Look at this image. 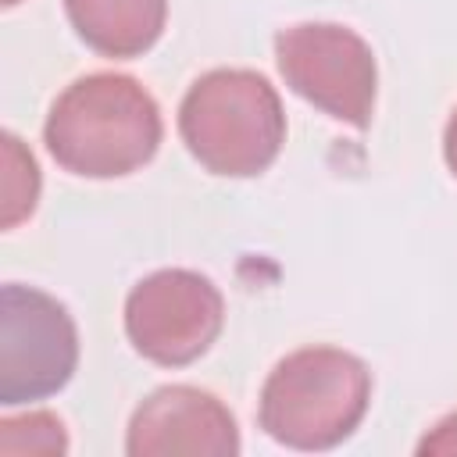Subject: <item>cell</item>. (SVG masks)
<instances>
[{
	"label": "cell",
	"instance_id": "cell-1",
	"mask_svg": "<svg viewBox=\"0 0 457 457\" xmlns=\"http://www.w3.org/2000/svg\"><path fill=\"white\" fill-rule=\"evenodd\" d=\"M54 161L82 179H118L143 168L161 146V111L129 75L96 71L75 79L43 125Z\"/></svg>",
	"mask_w": 457,
	"mask_h": 457
},
{
	"label": "cell",
	"instance_id": "cell-2",
	"mask_svg": "<svg viewBox=\"0 0 457 457\" xmlns=\"http://www.w3.org/2000/svg\"><path fill=\"white\" fill-rule=\"evenodd\" d=\"M186 150L214 175H261L286 143V114L275 86L250 68L200 75L179 107Z\"/></svg>",
	"mask_w": 457,
	"mask_h": 457
},
{
	"label": "cell",
	"instance_id": "cell-3",
	"mask_svg": "<svg viewBox=\"0 0 457 457\" xmlns=\"http://www.w3.org/2000/svg\"><path fill=\"white\" fill-rule=\"evenodd\" d=\"M371 400V371L339 346H303L264 378L261 428L293 450H328L353 436Z\"/></svg>",
	"mask_w": 457,
	"mask_h": 457
},
{
	"label": "cell",
	"instance_id": "cell-4",
	"mask_svg": "<svg viewBox=\"0 0 457 457\" xmlns=\"http://www.w3.org/2000/svg\"><path fill=\"white\" fill-rule=\"evenodd\" d=\"M275 64L293 93L336 121L364 129L375 111V54L346 25L303 21L275 36Z\"/></svg>",
	"mask_w": 457,
	"mask_h": 457
},
{
	"label": "cell",
	"instance_id": "cell-5",
	"mask_svg": "<svg viewBox=\"0 0 457 457\" xmlns=\"http://www.w3.org/2000/svg\"><path fill=\"white\" fill-rule=\"evenodd\" d=\"M79 364V332L64 303L7 282L0 293V403H32L68 386Z\"/></svg>",
	"mask_w": 457,
	"mask_h": 457
},
{
	"label": "cell",
	"instance_id": "cell-6",
	"mask_svg": "<svg viewBox=\"0 0 457 457\" xmlns=\"http://www.w3.org/2000/svg\"><path fill=\"white\" fill-rule=\"evenodd\" d=\"M225 321L218 286L186 268H164L132 286L125 300V332L132 346L164 368H182L211 350Z\"/></svg>",
	"mask_w": 457,
	"mask_h": 457
},
{
	"label": "cell",
	"instance_id": "cell-7",
	"mask_svg": "<svg viewBox=\"0 0 457 457\" xmlns=\"http://www.w3.org/2000/svg\"><path fill=\"white\" fill-rule=\"evenodd\" d=\"M129 457H236L239 428L232 411L204 389L164 386L150 393L125 436Z\"/></svg>",
	"mask_w": 457,
	"mask_h": 457
},
{
	"label": "cell",
	"instance_id": "cell-8",
	"mask_svg": "<svg viewBox=\"0 0 457 457\" xmlns=\"http://www.w3.org/2000/svg\"><path fill=\"white\" fill-rule=\"evenodd\" d=\"M79 39L104 57H139L168 21V0H64Z\"/></svg>",
	"mask_w": 457,
	"mask_h": 457
},
{
	"label": "cell",
	"instance_id": "cell-9",
	"mask_svg": "<svg viewBox=\"0 0 457 457\" xmlns=\"http://www.w3.org/2000/svg\"><path fill=\"white\" fill-rule=\"evenodd\" d=\"M4 146V175H0V225L14 228L18 221H25L36 211L39 200V168L32 161V154L25 150V143L14 132L0 136Z\"/></svg>",
	"mask_w": 457,
	"mask_h": 457
},
{
	"label": "cell",
	"instance_id": "cell-10",
	"mask_svg": "<svg viewBox=\"0 0 457 457\" xmlns=\"http://www.w3.org/2000/svg\"><path fill=\"white\" fill-rule=\"evenodd\" d=\"M64 450H68L64 425L50 411H29L21 418L0 421V453L21 457V453H64Z\"/></svg>",
	"mask_w": 457,
	"mask_h": 457
},
{
	"label": "cell",
	"instance_id": "cell-11",
	"mask_svg": "<svg viewBox=\"0 0 457 457\" xmlns=\"http://www.w3.org/2000/svg\"><path fill=\"white\" fill-rule=\"evenodd\" d=\"M418 453H457V414H450L446 421H439L436 432L421 439Z\"/></svg>",
	"mask_w": 457,
	"mask_h": 457
},
{
	"label": "cell",
	"instance_id": "cell-12",
	"mask_svg": "<svg viewBox=\"0 0 457 457\" xmlns=\"http://www.w3.org/2000/svg\"><path fill=\"white\" fill-rule=\"evenodd\" d=\"M443 154H446L450 171L457 175V107H453V114H450V121H446V132H443Z\"/></svg>",
	"mask_w": 457,
	"mask_h": 457
},
{
	"label": "cell",
	"instance_id": "cell-13",
	"mask_svg": "<svg viewBox=\"0 0 457 457\" xmlns=\"http://www.w3.org/2000/svg\"><path fill=\"white\" fill-rule=\"evenodd\" d=\"M4 4H7V7H14V4H18V0H4Z\"/></svg>",
	"mask_w": 457,
	"mask_h": 457
}]
</instances>
